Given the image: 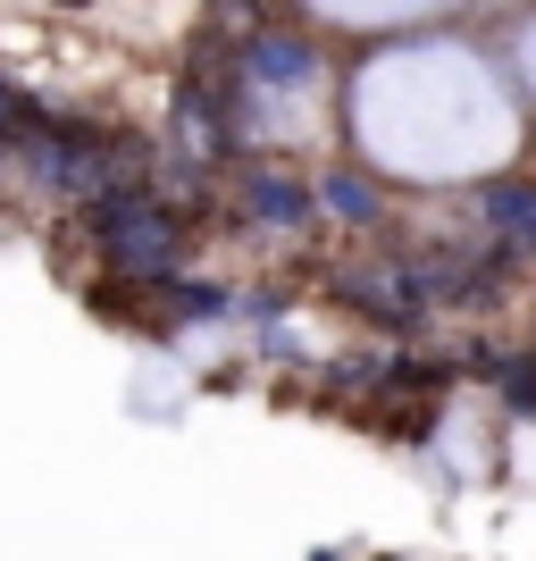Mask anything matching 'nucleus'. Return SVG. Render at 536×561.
<instances>
[{
  "instance_id": "nucleus-1",
  "label": "nucleus",
  "mask_w": 536,
  "mask_h": 561,
  "mask_svg": "<svg viewBox=\"0 0 536 561\" xmlns=\"http://www.w3.org/2000/svg\"><path fill=\"white\" fill-rule=\"evenodd\" d=\"M361 142L402 176H469L512 151V101L469 50H395L361 76Z\"/></svg>"
}]
</instances>
